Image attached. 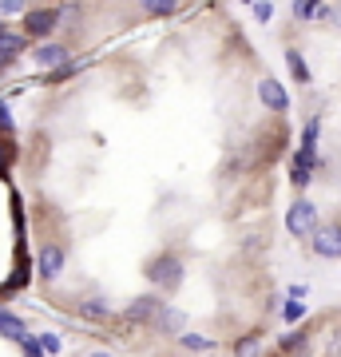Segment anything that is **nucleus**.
Wrapping results in <instances>:
<instances>
[{"mask_svg":"<svg viewBox=\"0 0 341 357\" xmlns=\"http://www.w3.org/2000/svg\"><path fill=\"white\" fill-rule=\"evenodd\" d=\"M63 20V8H52V4H32L24 13V40H48Z\"/></svg>","mask_w":341,"mask_h":357,"instance_id":"1","label":"nucleus"},{"mask_svg":"<svg viewBox=\"0 0 341 357\" xmlns=\"http://www.w3.org/2000/svg\"><path fill=\"white\" fill-rule=\"evenodd\" d=\"M40 345H44L48 354H60V337H56V333H44V337H40Z\"/></svg>","mask_w":341,"mask_h":357,"instance_id":"19","label":"nucleus"},{"mask_svg":"<svg viewBox=\"0 0 341 357\" xmlns=\"http://www.w3.org/2000/svg\"><path fill=\"white\" fill-rule=\"evenodd\" d=\"M88 357H112V354H88Z\"/></svg>","mask_w":341,"mask_h":357,"instance_id":"21","label":"nucleus"},{"mask_svg":"<svg viewBox=\"0 0 341 357\" xmlns=\"http://www.w3.org/2000/svg\"><path fill=\"white\" fill-rule=\"evenodd\" d=\"M24 48H28V40L16 36V32H4V36H0V76L16 64V56H20Z\"/></svg>","mask_w":341,"mask_h":357,"instance_id":"6","label":"nucleus"},{"mask_svg":"<svg viewBox=\"0 0 341 357\" xmlns=\"http://www.w3.org/2000/svg\"><path fill=\"white\" fill-rule=\"evenodd\" d=\"M254 16H258V20H270V16H274V4H254Z\"/></svg>","mask_w":341,"mask_h":357,"instance_id":"20","label":"nucleus"},{"mask_svg":"<svg viewBox=\"0 0 341 357\" xmlns=\"http://www.w3.org/2000/svg\"><path fill=\"white\" fill-rule=\"evenodd\" d=\"M0 333H8V337H20V342H24L28 326H24V318H16V314H8V310H0Z\"/></svg>","mask_w":341,"mask_h":357,"instance_id":"11","label":"nucleus"},{"mask_svg":"<svg viewBox=\"0 0 341 357\" xmlns=\"http://www.w3.org/2000/svg\"><path fill=\"white\" fill-rule=\"evenodd\" d=\"M310 250L317 258H341V222H321L310 238Z\"/></svg>","mask_w":341,"mask_h":357,"instance_id":"3","label":"nucleus"},{"mask_svg":"<svg viewBox=\"0 0 341 357\" xmlns=\"http://www.w3.org/2000/svg\"><path fill=\"white\" fill-rule=\"evenodd\" d=\"M317 13H321V4H294V16L298 20H314Z\"/></svg>","mask_w":341,"mask_h":357,"instance_id":"16","label":"nucleus"},{"mask_svg":"<svg viewBox=\"0 0 341 357\" xmlns=\"http://www.w3.org/2000/svg\"><path fill=\"white\" fill-rule=\"evenodd\" d=\"M68 56H72V52L63 48V44H40L36 48V64H44V68H68Z\"/></svg>","mask_w":341,"mask_h":357,"instance_id":"7","label":"nucleus"},{"mask_svg":"<svg viewBox=\"0 0 341 357\" xmlns=\"http://www.w3.org/2000/svg\"><path fill=\"white\" fill-rule=\"evenodd\" d=\"M238 357H258V337H246V342H238V349H234Z\"/></svg>","mask_w":341,"mask_h":357,"instance_id":"17","label":"nucleus"},{"mask_svg":"<svg viewBox=\"0 0 341 357\" xmlns=\"http://www.w3.org/2000/svg\"><path fill=\"white\" fill-rule=\"evenodd\" d=\"M258 100H262L270 112H278V115L290 107V96H286V88H282L278 79H262V84H258Z\"/></svg>","mask_w":341,"mask_h":357,"instance_id":"5","label":"nucleus"},{"mask_svg":"<svg viewBox=\"0 0 341 357\" xmlns=\"http://www.w3.org/2000/svg\"><path fill=\"white\" fill-rule=\"evenodd\" d=\"M76 310H79V318H88V321H107L112 318V306H107L103 298H84Z\"/></svg>","mask_w":341,"mask_h":357,"instance_id":"9","label":"nucleus"},{"mask_svg":"<svg viewBox=\"0 0 341 357\" xmlns=\"http://www.w3.org/2000/svg\"><path fill=\"white\" fill-rule=\"evenodd\" d=\"M317 135H321V119H310L302 131V151H314L317 155Z\"/></svg>","mask_w":341,"mask_h":357,"instance_id":"13","label":"nucleus"},{"mask_svg":"<svg viewBox=\"0 0 341 357\" xmlns=\"http://www.w3.org/2000/svg\"><path fill=\"white\" fill-rule=\"evenodd\" d=\"M147 274H151L159 286H175V282L183 278V258L171 255V250H163V255H155V262H151Z\"/></svg>","mask_w":341,"mask_h":357,"instance_id":"4","label":"nucleus"},{"mask_svg":"<svg viewBox=\"0 0 341 357\" xmlns=\"http://www.w3.org/2000/svg\"><path fill=\"white\" fill-rule=\"evenodd\" d=\"M60 270H63V250L44 246V250H40V274H44V282L60 278Z\"/></svg>","mask_w":341,"mask_h":357,"instance_id":"8","label":"nucleus"},{"mask_svg":"<svg viewBox=\"0 0 341 357\" xmlns=\"http://www.w3.org/2000/svg\"><path fill=\"white\" fill-rule=\"evenodd\" d=\"M286 64H290V76L298 79V84H310V68H305V60H302V52H286Z\"/></svg>","mask_w":341,"mask_h":357,"instance_id":"12","label":"nucleus"},{"mask_svg":"<svg viewBox=\"0 0 341 357\" xmlns=\"http://www.w3.org/2000/svg\"><path fill=\"white\" fill-rule=\"evenodd\" d=\"M317 227H321V222H317V206L310 203V199H294V206L286 211V230H290L294 238H305V243H310Z\"/></svg>","mask_w":341,"mask_h":357,"instance_id":"2","label":"nucleus"},{"mask_svg":"<svg viewBox=\"0 0 341 357\" xmlns=\"http://www.w3.org/2000/svg\"><path fill=\"white\" fill-rule=\"evenodd\" d=\"M4 32H8V28H4V24H0V36H4Z\"/></svg>","mask_w":341,"mask_h":357,"instance_id":"22","label":"nucleus"},{"mask_svg":"<svg viewBox=\"0 0 341 357\" xmlns=\"http://www.w3.org/2000/svg\"><path fill=\"white\" fill-rule=\"evenodd\" d=\"M179 342H183V349H195V354H202V349H211V337H202V333H183V337H179Z\"/></svg>","mask_w":341,"mask_h":357,"instance_id":"14","label":"nucleus"},{"mask_svg":"<svg viewBox=\"0 0 341 357\" xmlns=\"http://www.w3.org/2000/svg\"><path fill=\"white\" fill-rule=\"evenodd\" d=\"M302 357H310V354H302Z\"/></svg>","mask_w":341,"mask_h":357,"instance_id":"23","label":"nucleus"},{"mask_svg":"<svg viewBox=\"0 0 341 357\" xmlns=\"http://www.w3.org/2000/svg\"><path fill=\"white\" fill-rule=\"evenodd\" d=\"M329 357H341V326L329 330Z\"/></svg>","mask_w":341,"mask_h":357,"instance_id":"18","label":"nucleus"},{"mask_svg":"<svg viewBox=\"0 0 341 357\" xmlns=\"http://www.w3.org/2000/svg\"><path fill=\"white\" fill-rule=\"evenodd\" d=\"M282 318H286V321H290V326H294V321H302V318H305V306H302V302H294V298H290V302L282 306Z\"/></svg>","mask_w":341,"mask_h":357,"instance_id":"15","label":"nucleus"},{"mask_svg":"<svg viewBox=\"0 0 341 357\" xmlns=\"http://www.w3.org/2000/svg\"><path fill=\"white\" fill-rule=\"evenodd\" d=\"M305 342H310V330H294V333H286V337H282V345H278V354H290V357H302V349H305Z\"/></svg>","mask_w":341,"mask_h":357,"instance_id":"10","label":"nucleus"}]
</instances>
